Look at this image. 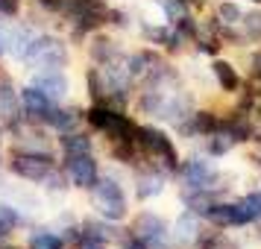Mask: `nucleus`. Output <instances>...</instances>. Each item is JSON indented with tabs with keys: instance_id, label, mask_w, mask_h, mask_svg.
I'll list each match as a JSON object with an SVG mask.
<instances>
[{
	"instance_id": "1",
	"label": "nucleus",
	"mask_w": 261,
	"mask_h": 249,
	"mask_svg": "<svg viewBox=\"0 0 261 249\" xmlns=\"http://www.w3.org/2000/svg\"><path fill=\"white\" fill-rule=\"evenodd\" d=\"M94 205L106 220H123L126 217V197L123 188L112 176H103L94 182Z\"/></svg>"
},
{
	"instance_id": "2",
	"label": "nucleus",
	"mask_w": 261,
	"mask_h": 249,
	"mask_svg": "<svg viewBox=\"0 0 261 249\" xmlns=\"http://www.w3.org/2000/svg\"><path fill=\"white\" fill-rule=\"evenodd\" d=\"M88 123L94 126V129L106 132L112 141H135L132 135H135V126H132V120L126 115H120L115 108H106V106H94L88 112Z\"/></svg>"
},
{
	"instance_id": "3",
	"label": "nucleus",
	"mask_w": 261,
	"mask_h": 249,
	"mask_svg": "<svg viewBox=\"0 0 261 249\" xmlns=\"http://www.w3.org/2000/svg\"><path fill=\"white\" fill-rule=\"evenodd\" d=\"M135 144L147 155H155L167 170H179V155H176V150H173V144H170V138H167L165 132L153 129V126H141V129H135Z\"/></svg>"
},
{
	"instance_id": "4",
	"label": "nucleus",
	"mask_w": 261,
	"mask_h": 249,
	"mask_svg": "<svg viewBox=\"0 0 261 249\" xmlns=\"http://www.w3.org/2000/svg\"><path fill=\"white\" fill-rule=\"evenodd\" d=\"M12 173L30 182H44L53 173V155L50 153H15L12 155Z\"/></svg>"
},
{
	"instance_id": "5",
	"label": "nucleus",
	"mask_w": 261,
	"mask_h": 249,
	"mask_svg": "<svg viewBox=\"0 0 261 249\" xmlns=\"http://www.w3.org/2000/svg\"><path fill=\"white\" fill-rule=\"evenodd\" d=\"M27 59L41 65V68H47V71H59V68H65V62H68V50L56 38H36V44H33Z\"/></svg>"
},
{
	"instance_id": "6",
	"label": "nucleus",
	"mask_w": 261,
	"mask_h": 249,
	"mask_svg": "<svg viewBox=\"0 0 261 249\" xmlns=\"http://www.w3.org/2000/svg\"><path fill=\"white\" fill-rule=\"evenodd\" d=\"M21 108H24L27 118L38 120V123H50L53 115H56V103L41 88H36V85H30V88L21 91Z\"/></svg>"
},
{
	"instance_id": "7",
	"label": "nucleus",
	"mask_w": 261,
	"mask_h": 249,
	"mask_svg": "<svg viewBox=\"0 0 261 249\" xmlns=\"http://www.w3.org/2000/svg\"><path fill=\"white\" fill-rule=\"evenodd\" d=\"M135 237L138 240H144V246H165V240H167V226L162 217H155V214L150 211H144L138 220H135Z\"/></svg>"
},
{
	"instance_id": "8",
	"label": "nucleus",
	"mask_w": 261,
	"mask_h": 249,
	"mask_svg": "<svg viewBox=\"0 0 261 249\" xmlns=\"http://www.w3.org/2000/svg\"><path fill=\"white\" fill-rule=\"evenodd\" d=\"M208 220L217 226H247L252 223V214L249 208L241 202H214L212 208H208Z\"/></svg>"
},
{
	"instance_id": "9",
	"label": "nucleus",
	"mask_w": 261,
	"mask_h": 249,
	"mask_svg": "<svg viewBox=\"0 0 261 249\" xmlns=\"http://www.w3.org/2000/svg\"><path fill=\"white\" fill-rule=\"evenodd\" d=\"M179 176H182V185L191 190H208L214 182V170L208 167V161L202 158H191L185 167H179Z\"/></svg>"
},
{
	"instance_id": "10",
	"label": "nucleus",
	"mask_w": 261,
	"mask_h": 249,
	"mask_svg": "<svg viewBox=\"0 0 261 249\" xmlns=\"http://www.w3.org/2000/svg\"><path fill=\"white\" fill-rule=\"evenodd\" d=\"M68 176L76 188H94L97 182V161L91 158V153L83 155H68Z\"/></svg>"
},
{
	"instance_id": "11",
	"label": "nucleus",
	"mask_w": 261,
	"mask_h": 249,
	"mask_svg": "<svg viewBox=\"0 0 261 249\" xmlns=\"http://www.w3.org/2000/svg\"><path fill=\"white\" fill-rule=\"evenodd\" d=\"M36 88H41L44 94L56 103V100H62V97L71 91V85H68V79H65V73L62 71H44V73H38L36 76Z\"/></svg>"
},
{
	"instance_id": "12",
	"label": "nucleus",
	"mask_w": 261,
	"mask_h": 249,
	"mask_svg": "<svg viewBox=\"0 0 261 249\" xmlns=\"http://www.w3.org/2000/svg\"><path fill=\"white\" fill-rule=\"evenodd\" d=\"M18 115H21V97H15L9 82H3L0 85V120L12 126L18 123Z\"/></svg>"
},
{
	"instance_id": "13",
	"label": "nucleus",
	"mask_w": 261,
	"mask_h": 249,
	"mask_svg": "<svg viewBox=\"0 0 261 249\" xmlns=\"http://www.w3.org/2000/svg\"><path fill=\"white\" fill-rule=\"evenodd\" d=\"M173 235H176L179 243H191V240H197L200 237V223H197V214L194 211H185L182 217L176 220L173 226Z\"/></svg>"
},
{
	"instance_id": "14",
	"label": "nucleus",
	"mask_w": 261,
	"mask_h": 249,
	"mask_svg": "<svg viewBox=\"0 0 261 249\" xmlns=\"http://www.w3.org/2000/svg\"><path fill=\"white\" fill-rule=\"evenodd\" d=\"M182 132H191V135H212L217 129V120L208 112H197V115H188V123H179Z\"/></svg>"
},
{
	"instance_id": "15",
	"label": "nucleus",
	"mask_w": 261,
	"mask_h": 249,
	"mask_svg": "<svg viewBox=\"0 0 261 249\" xmlns=\"http://www.w3.org/2000/svg\"><path fill=\"white\" fill-rule=\"evenodd\" d=\"M212 73H214V79L220 82V88H223V91H238V82H241V79H238V71L229 65V62L217 59L212 65Z\"/></svg>"
},
{
	"instance_id": "16",
	"label": "nucleus",
	"mask_w": 261,
	"mask_h": 249,
	"mask_svg": "<svg viewBox=\"0 0 261 249\" xmlns=\"http://www.w3.org/2000/svg\"><path fill=\"white\" fill-rule=\"evenodd\" d=\"M165 190V176L162 173H144L138 179V193H141L144 200H150V197H159Z\"/></svg>"
},
{
	"instance_id": "17",
	"label": "nucleus",
	"mask_w": 261,
	"mask_h": 249,
	"mask_svg": "<svg viewBox=\"0 0 261 249\" xmlns=\"http://www.w3.org/2000/svg\"><path fill=\"white\" fill-rule=\"evenodd\" d=\"M62 150H65V155H83V153H91V141L85 135H76V132H65Z\"/></svg>"
},
{
	"instance_id": "18",
	"label": "nucleus",
	"mask_w": 261,
	"mask_h": 249,
	"mask_svg": "<svg viewBox=\"0 0 261 249\" xmlns=\"http://www.w3.org/2000/svg\"><path fill=\"white\" fill-rule=\"evenodd\" d=\"M33 44H36V36H33L30 30H18V33L12 36L9 50H12L18 59H27V56H30V50H33Z\"/></svg>"
},
{
	"instance_id": "19",
	"label": "nucleus",
	"mask_w": 261,
	"mask_h": 249,
	"mask_svg": "<svg viewBox=\"0 0 261 249\" xmlns=\"http://www.w3.org/2000/svg\"><path fill=\"white\" fill-rule=\"evenodd\" d=\"M80 120L83 118H80L76 108H56V115H53V120H50V126H56L59 132H71Z\"/></svg>"
},
{
	"instance_id": "20",
	"label": "nucleus",
	"mask_w": 261,
	"mask_h": 249,
	"mask_svg": "<svg viewBox=\"0 0 261 249\" xmlns=\"http://www.w3.org/2000/svg\"><path fill=\"white\" fill-rule=\"evenodd\" d=\"M91 56H94L97 62H112L115 56H118V44L112 41V38H94V44H91Z\"/></svg>"
},
{
	"instance_id": "21",
	"label": "nucleus",
	"mask_w": 261,
	"mask_h": 249,
	"mask_svg": "<svg viewBox=\"0 0 261 249\" xmlns=\"http://www.w3.org/2000/svg\"><path fill=\"white\" fill-rule=\"evenodd\" d=\"M30 249H65V243H62V237L53 235V232H38V235H33Z\"/></svg>"
},
{
	"instance_id": "22",
	"label": "nucleus",
	"mask_w": 261,
	"mask_h": 249,
	"mask_svg": "<svg viewBox=\"0 0 261 249\" xmlns=\"http://www.w3.org/2000/svg\"><path fill=\"white\" fill-rule=\"evenodd\" d=\"M15 226H18V214H15V208H9V205H0V240L9 235Z\"/></svg>"
},
{
	"instance_id": "23",
	"label": "nucleus",
	"mask_w": 261,
	"mask_h": 249,
	"mask_svg": "<svg viewBox=\"0 0 261 249\" xmlns=\"http://www.w3.org/2000/svg\"><path fill=\"white\" fill-rule=\"evenodd\" d=\"M217 18H220L223 24H238V21L244 18V12H241L238 3H220V6H217Z\"/></svg>"
},
{
	"instance_id": "24",
	"label": "nucleus",
	"mask_w": 261,
	"mask_h": 249,
	"mask_svg": "<svg viewBox=\"0 0 261 249\" xmlns=\"http://www.w3.org/2000/svg\"><path fill=\"white\" fill-rule=\"evenodd\" d=\"M162 12L167 15V21H179L185 18V0H159Z\"/></svg>"
},
{
	"instance_id": "25",
	"label": "nucleus",
	"mask_w": 261,
	"mask_h": 249,
	"mask_svg": "<svg viewBox=\"0 0 261 249\" xmlns=\"http://www.w3.org/2000/svg\"><path fill=\"white\" fill-rule=\"evenodd\" d=\"M244 205L249 208L252 220H258V223H261V190H252V193H247V197H244Z\"/></svg>"
},
{
	"instance_id": "26",
	"label": "nucleus",
	"mask_w": 261,
	"mask_h": 249,
	"mask_svg": "<svg viewBox=\"0 0 261 249\" xmlns=\"http://www.w3.org/2000/svg\"><path fill=\"white\" fill-rule=\"evenodd\" d=\"M244 26H247V33L252 38H261V12H252L247 21H244Z\"/></svg>"
},
{
	"instance_id": "27",
	"label": "nucleus",
	"mask_w": 261,
	"mask_h": 249,
	"mask_svg": "<svg viewBox=\"0 0 261 249\" xmlns=\"http://www.w3.org/2000/svg\"><path fill=\"white\" fill-rule=\"evenodd\" d=\"M9 44H12V33H9V30H6V24L0 21V56L9 50Z\"/></svg>"
},
{
	"instance_id": "28",
	"label": "nucleus",
	"mask_w": 261,
	"mask_h": 249,
	"mask_svg": "<svg viewBox=\"0 0 261 249\" xmlns=\"http://www.w3.org/2000/svg\"><path fill=\"white\" fill-rule=\"evenodd\" d=\"M21 9V0H0V15H15Z\"/></svg>"
},
{
	"instance_id": "29",
	"label": "nucleus",
	"mask_w": 261,
	"mask_h": 249,
	"mask_svg": "<svg viewBox=\"0 0 261 249\" xmlns=\"http://www.w3.org/2000/svg\"><path fill=\"white\" fill-rule=\"evenodd\" d=\"M252 76H258V79H261V53L252 56Z\"/></svg>"
},
{
	"instance_id": "30",
	"label": "nucleus",
	"mask_w": 261,
	"mask_h": 249,
	"mask_svg": "<svg viewBox=\"0 0 261 249\" xmlns=\"http://www.w3.org/2000/svg\"><path fill=\"white\" fill-rule=\"evenodd\" d=\"M38 3H41L44 9H56V12H59V6H62V0H38Z\"/></svg>"
},
{
	"instance_id": "31",
	"label": "nucleus",
	"mask_w": 261,
	"mask_h": 249,
	"mask_svg": "<svg viewBox=\"0 0 261 249\" xmlns=\"http://www.w3.org/2000/svg\"><path fill=\"white\" fill-rule=\"evenodd\" d=\"M85 249H103V243H85Z\"/></svg>"
},
{
	"instance_id": "32",
	"label": "nucleus",
	"mask_w": 261,
	"mask_h": 249,
	"mask_svg": "<svg viewBox=\"0 0 261 249\" xmlns=\"http://www.w3.org/2000/svg\"><path fill=\"white\" fill-rule=\"evenodd\" d=\"M194 3H200V0H194Z\"/></svg>"
}]
</instances>
